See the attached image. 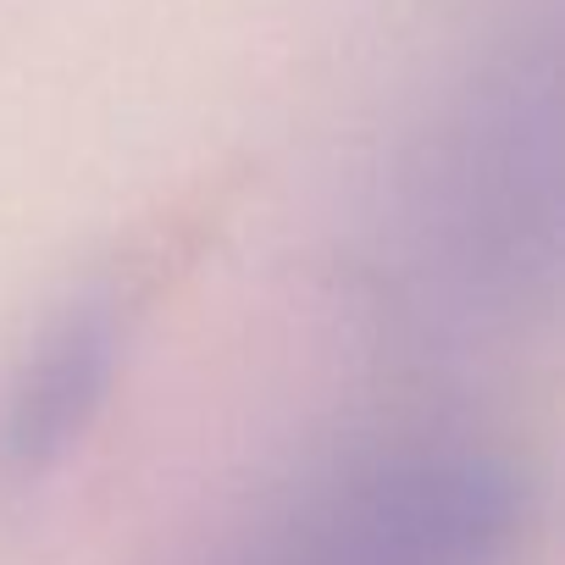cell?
Listing matches in <instances>:
<instances>
[{
	"instance_id": "cell-2",
	"label": "cell",
	"mask_w": 565,
	"mask_h": 565,
	"mask_svg": "<svg viewBox=\"0 0 565 565\" xmlns=\"http://www.w3.org/2000/svg\"><path fill=\"white\" fill-rule=\"evenodd\" d=\"M139 333L128 282L73 289L0 377V488L34 493L67 471L111 411V388Z\"/></svg>"
},
{
	"instance_id": "cell-1",
	"label": "cell",
	"mask_w": 565,
	"mask_h": 565,
	"mask_svg": "<svg viewBox=\"0 0 565 565\" xmlns=\"http://www.w3.org/2000/svg\"><path fill=\"white\" fill-rule=\"evenodd\" d=\"M515 471L466 438L361 444L277 499L216 565H510Z\"/></svg>"
}]
</instances>
